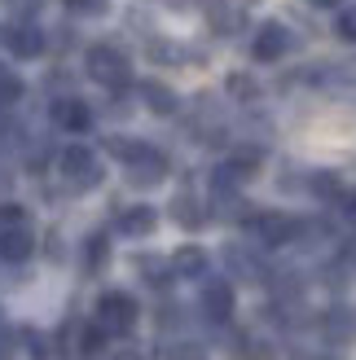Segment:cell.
I'll use <instances>...</instances> for the list:
<instances>
[{
    "label": "cell",
    "instance_id": "21",
    "mask_svg": "<svg viewBox=\"0 0 356 360\" xmlns=\"http://www.w3.org/2000/svg\"><path fill=\"white\" fill-rule=\"evenodd\" d=\"M211 27H216L220 35H229V31L238 27V13H229V9H216V13H211Z\"/></svg>",
    "mask_w": 356,
    "mask_h": 360
},
{
    "label": "cell",
    "instance_id": "12",
    "mask_svg": "<svg viewBox=\"0 0 356 360\" xmlns=\"http://www.w3.org/2000/svg\"><path fill=\"white\" fill-rule=\"evenodd\" d=\"M176 273H181V277H203L207 273V255H203V250L198 246H185V250H176Z\"/></svg>",
    "mask_w": 356,
    "mask_h": 360
},
{
    "label": "cell",
    "instance_id": "13",
    "mask_svg": "<svg viewBox=\"0 0 356 360\" xmlns=\"http://www.w3.org/2000/svg\"><path fill=\"white\" fill-rule=\"evenodd\" d=\"M141 93H146V105H150L154 115H172V110H176V93H172V88H163V84H146Z\"/></svg>",
    "mask_w": 356,
    "mask_h": 360
},
{
    "label": "cell",
    "instance_id": "22",
    "mask_svg": "<svg viewBox=\"0 0 356 360\" xmlns=\"http://www.w3.org/2000/svg\"><path fill=\"white\" fill-rule=\"evenodd\" d=\"M229 93H238V97L251 101V97H255V84L246 79V75H234V79H229Z\"/></svg>",
    "mask_w": 356,
    "mask_h": 360
},
{
    "label": "cell",
    "instance_id": "1",
    "mask_svg": "<svg viewBox=\"0 0 356 360\" xmlns=\"http://www.w3.org/2000/svg\"><path fill=\"white\" fill-rule=\"evenodd\" d=\"M97 326L106 334H128L136 326V299L123 295V290H106L97 299Z\"/></svg>",
    "mask_w": 356,
    "mask_h": 360
},
{
    "label": "cell",
    "instance_id": "8",
    "mask_svg": "<svg viewBox=\"0 0 356 360\" xmlns=\"http://www.w3.org/2000/svg\"><path fill=\"white\" fill-rule=\"evenodd\" d=\"M291 49V31L286 27H264L260 35H255V58L260 62H273V58H281V53H286Z\"/></svg>",
    "mask_w": 356,
    "mask_h": 360
},
{
    "label": "cell",
    "instance_id": "15",
    "mask_svg": "<svg viewBox=\"0 0 356 360\" xmlns=\"http://www.w3.org/2000/svg\"><path fill=\"white\" fill-rule=\"evenodd\" d=\"M18 97H23V79H18L13 70L0 66V105H9V101H18Z\"/></svg>",
    "mask_w": 356,
    "mask_h": 360
},
{
    "label": "cell",
    "instance_id": "3",
    "mask_svg": "<svg viewBox=\"0 0 356 360\" xmlns=\"http://www.w3.org/2000/svg\"><path fill=\"white\" fill-rule=\"evenodd\" d=\"M62 176H66L75 189H93L97 180H101L97 154H93V150H84V146H70V150L62 154Z\"/></svg>",
    "mask_w": 356,
    "mask_h": 360
},
{
    "label": "cell",
    "instance_id": "25",
    "mask_svg": "<svg viewBox=\"0 0 356 360\" xmlns=\"http://www.w3.org/2000/svg\"><path fill=\"white\" fill-rule=\"evenodd\" d=\"M13 356V347H9V338H0V360H9Z\"/></svg>",
    "mask_w": 356,
    "mask_h": 360
},
{
    "label": "cell",
    "instance_id": "10",
    "mask_svg": "<svg viewBox=\"0 0 356 360\" xmlns=\"http://www.w3.org/2000/svg\"><path fill=\"white\" fill-rule=\"evenodd\" d=\"M154 224H158V211L154 207H128V211L119 215V229L128 233V238H146Z\"/></svg>",
    "mask_w": 356,
    "mask_h": 360
},
{
    "label": "cell",
    "instance_id": "27",
    "mask_svg": "<svg viewBox=\"0 0 356 360\" xmlns=\"http://www.w3.org/2000/svg\"><path fill=\"white\" fill-rule=\"evenodd\" d=\"M119 360H136V356H119Z\"/></svg>",
    "mask_w": 356,
    "mask_h": 360
},
{
    "label": "cell",
    "instance_id": "17",
    "mask_svg": "<svg viewBox=\"0 0 356 360\" xmlns=\"http://www.w3.org/2000/svg\"><path fill=\"white\" fill-rule=\"evenodd\" d=\"M334 31H339V40H356V5H348L339 13V22H334Z\"/></svg>",
    "mask_w": 356,
    "mask_h": 360
},
{
    "label": "cell",
    "instance_id": "20",
    "mask_svg": "<svg viewBox=\"0 0 356 360\" xmlns=\"http://www.w3.org/2000/svg\"><path fill=\"white\" fill-rule=\"evenodd\" d=\"M9 224H27V211L18 207V202H5V207H0V229H9Z\"/></svg>",
    "mask_w": 356,
    "mask_h": 360
},
{
    "label": "cell",
    "instance_id": "23",
    "mask_svg": "<svg viewBox=\"0 0 356 360\" xmlns=\"http://www.w3.org/2000/svg\"><path fill=\"white\" fill-rule=\"evenodd\" d=\"M141 273H146V281H154V285H163V281H167V273L158 268V259H141Z\"/></svg>",
    "mask_w": 356,
    "mask_h": 360
},
{
    "label": "cell",
    "instance_id": "14",
    "mask_svg": "<svg viewBox=\"0 0 356 360\" xmlns=\"http://www.w3.org/2000/svg\"><path fill=\"white\" fill-rule=\"evenodd\" d=\"M172 215H176V220H181L185 229H198V224H203V207L193 202L189 193H181V198H176V202H172Z\"/></svg>",
    "mask_w": 356,
    "mask_h": 360
},
{
    "label": "cell",
    "instance_id": "16",
    "mask_svg": "<svg viewBox=\"0 0 356 360\" xmlns=\"http://www.w3.org/2000/svg\"><path fill=\"white\" fill-rule=\"evenodd\" d=\"M312 189L317 193H322V198H330V202H339V198H343V185H339V180H334V176H312Z\"/></svg>",
    "mask_w": 356,
    "mask_h": 360
},
{
    "label": "cell",
    "instance_id": "18",
    "mask_svg": "<svg viewBox=\"0 0 356 360\" xmlns=\"http://www.w3.org/2000/svg\"><path fill=\"white\" fill-rule=\"evenodd\" d=\"M167 360H207V352L198 343H176V347H167Z\"/></svg>",
    "mask_w": 356,
    "mask_h": 360
},
{
    "label": "cell",
    "instance_id": "19",
    "mask_svg": "<svg viewBox=\"0 0 356 360\" xmlns=\"http://www.w3.org/2000/svg\"><path fill=\"white\" fill-rule=\"evenodd\" d=\"M101 343H106V330L101 326H88L80 334V352H101Z\"/></svg>",
    "mask_w": 356,
    "mask_h": 360
},
{
    "label": "cell",
    "instance_id": "6",
    "mask_svg": "<svg viewBox=\"0 0 356 360\" xmlns=\"http://www.w3.org/2000/svg\"><path fill=\"white\" fill-rule=\"evenodd\" d=\"M163 176H167V163H163V154H154V150H146L141 158L128 163V180H132V185H158Z\"/></svg>",
    "mask_w": 356,
    "mask_h": 360
},
{
    "label": "cell",
    "instance_id": "5",
    "mask_svg": "<svg viewBox=\"0 0 356 360\" xmlns=\"http://www.w3.org/2000/svg\"><path fill=\"white\" fill-rule=\"evenodd\" d=\"M203 312L211 321H229L234 316V285L229 281H207V290H203Z\"/></svg>",
    "mask_w": 356,
    "mask_h": 360
},
{
    "label": "cell",
    "instance_id": "11",
    "mask_svg": "<svg viewBox=\"0 0 356 360\" xmlns=\"http://www.w3.org/2000/svg\"><path fill=\"white\" fill-rule=\"evenodd\" d=\"M5 40H9V49L18 53V58H40V49H44V40H40L35 27H13Z\"/></svg>",
    "mask_w": 356,
    "mask_h": 360
},
{
    "label": "cell",
    "instance_id": "2",
    "mask_svg": "<svg viewBox=\"0 0 356 360\" xmlns=\"http://www.w3.org/2000/svg\"><path fill=\"white\" fill-rule=\"evenodd\" d=\"M88 75L106 88H123L128 84V58L110 44H97V49H88Z\"/></svg>",
    "mask_w": 356,
    "mask_h": 360
},
{
    "label": "cell",
    "instance_id": "26",
    "mask_svg": "<svg viewBox=\"0 0 356 360\" xmlns=\"http://www.w3.org/2000/svg\"><path fill=\"white\" fill-rule=\"evenodd\" d=\"M352 334H356V312H352Z\"/></svg>",
    "mask_w": 356,
    "mask_h": 360
},
{
    "label": "cell",
    "instance_id": "9",
    "mask_svg": "<svg viewBox=\"0 0 356 360\" xmlns=\"http://www.w3.org/2000/svg\"><path fill=\"white\" fill-rule=\"evenodd\" d=\"M53 119H58V128H66V132H84L88 123H93L88 105H84V101H75V97H62L58 105H53Z\"/></svg>",
    "mask_w": 356,
    "mask_h": 360
},
{
    "label": "cell",
    "instance_id": "24",
    "mask_svg": "<svg viewBox=\"0 0 356 360\" xmlns=\"http://www.w3.org/2000/svg\"><path fill=\"white\" fill-rule=\"evenodd\" d=\"M101 259H106V238H88V264L101 268Z\"/></svg>",
    "mask_w": 356,
    "mask_h": 360
},
{
    "label": "cell",
    "instance_id": "4",
    "mask_svg": "<svg viewBox=\"0 0 356 360\" xmlns=\"http://www.w3.org/2000/svg\"><path fill=\"white\" fill-rule=\"evenodd\" d=\"M31 250H35V238H31V229H27V224H9V229H0V259L23 264V259H31Z\"/></svg>",
    "mask_w": 356,
    "mask_h": 360
},
{
    "label": "cell",
    "instance_id": "7",
    "mask_svg": "<svg viewBox=\"0 0 356 360\" xmlns=\"http://www.w3.org/2000/svg\"><path fill=\"white\" fill-rule=\"evenodd\" d=\"M255 224H260V238L269 242V246H286L295 233H299V220H291V215H277V211H273V215H260Z\"/></svg>",
    "mask_w": 356,
    "mask_h": 360
}]
</instances>
